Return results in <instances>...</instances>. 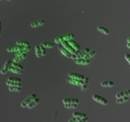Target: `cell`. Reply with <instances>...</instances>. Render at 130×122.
<instances>
[{"instance_id":"cb8c5ba5","label":"cell","mask_w":130,"mask_h":122,"mask_svg":"<svg viewBox=\"0 0 130 122\" xmlns=\"http://www.w3.org/2000/svg\"><path fill=\"white\" fill-rule=\"evenodd\" d=\"M17 45L23 46H27L30 45V43L26 40H18L17 42Z\"/></svg>"},{"instance_id":"74e56055","label":"cell","mask_w":130,"mask_h":122,"mask_svg":"<svg viewBox=\"0 0 130 122\" xmlns=\"http://www.w3.org/2000/svg\"><path fill=\"white\" fill-rule=\"evenodd\" d=\"M114 85V83L112 81H108V87H113Z\"/></svg>"},{"instance_id":"44dd1931","label":"cell","mask_w":130,"mask_h":122,"mask_svg":"<svg viewBox=\"0 0 130 122\" xmlns=\"http://www.w3.org/2000/svg\"><path fill=\"white\" fill-rule=\"evenodd\" d=\"M89 81V79L87 77H85V79L84 80V84L81 85V89L83 91H84L87 89V86H88V83Z\"/></svg>"},{"instance_id":"9c48e42d","label":"cell","mask_w":130,"mask_h":122,"mask_svg":"<svg viewBox=\"0 0 130 122\" xmlns=\"http://www.w3.org/2000/svg\"><path fill=\"white\" fill-rule=\"evenodd\" d=\"M24 46L21 45H16L14 46H9L7 48V51L8 52H17V51H19L20 50L23 48Z\"/></svg>"},{"instance_id":"d590c367","label":"cell","mask_w":130,"mask_h":122,"mask_svg":"<svg viewBox=\"0 0 130 122\" xmlns=\"http://www.w3.org/2000/svg\"><path fill=\"white\" fill-rule=\"evenodd\" d=\"M124 95H125V96L130 97V89H129V90H125V91L124 92Z\"/></svg>"},{"instance_id":"4dcf8cb0","label":"cell","mask_w":130,"mask_h":122,"mask_svg":"<svg viewBox=\"0 0 130 122\" xmlns=\"http://www.w3.org/2000/svg\"><path fill=\"white\" fill-rule=\"evenodd\" d=\"M64 40H63L62 36H61V37H56V38H55V39H54L55 43H61Z\"/></svg>"},{"instance_id":"f6af8a7d","label":"cell","mask_w":130,"mask_h":122,"mask_svg":"<svg viewBox=\"0 0 130 122\" xmlns=\"http://www.w3.org/2000/svg\"><path fill=\"white\" fill-rule=\"evenodd\" d=\"M7 1H11L12 0H7Z\"/></svg>"},{"instance_id":"8fae6325","label":"cell","mask_w":130,"mask_h":122,"mask_svg":"<svg viewBox=\"0 0 130 122\" xmlns=\"http://www.w3.org/2000/svg\"><path fill=\"white\" fill-rule=\"evenodd\" d=\"M88 121V118L85 117V118H80V117H73L69 120V122H85Z\"/></svg>"},{"instance_id":"836d02e7","label":"cell","mask_w":130,"mask_h":122,"mask_svg":"<svg viewBox=\"0 0 130 122\" xmlns=\"http://www.w3.org/2000/svg\"><path fill=\"white\" fill-rule=\"evenodd\" d=\"M125 59H126V61H127L129 63V64L130 65V54H128V53L125 54Z\"/></svg>"},{"instance_id":"60d3db41","label":"cell","mask_w":130,"mask_h":122,"mask_svg":"<svg viewBox=\"0 0 130 122\" xmlns=\"http://www.w3.org/2000/svg\"><path fill=\"white\" fill-rule=\"evenodd\" d=\"M71 59H76V55L74 53L71 54Z\"/></svg>"},{"instance_id":"83f0119b","label":"cell","mask_w":130,"mask_h":122,"mask_svg":"<svg viewBox=\"0 0 130 122\" xmlns=\"http://www.w3.org/2000/svg\"><path fill=\"white\" fill-rule=\"evenodd\" d=\"M11 66H13L15 68H18V69H21V70H23L24 69V68H23V67L22 65H20L18 63L15 62L14 61L11 62Z\"/></svg>"},{"instance_id":"d4e9b609","label":"cell","mask_w":130,"mask_h":122,"mask_svg":"<svg viewBox=\"0 0 130 122\" xmlns=\"http://www.w3.org/2000/svg\"><path fill=\"white\" fill-rule=\"evenodd\" d=\"M35 50H36V56L37 57H40L42 55V52H41L40 48V46L39 45H36V47H35Z\"/></svg>"},{"instance_id":"ac0fdd59","label":"cell","mask_w":130,"mask_h":122,"mask_svg":"<svg viewBox=\"0 0 130 122\" xmlns=\"http://www.w3.org/2000/svg\"><path fill=\"white\" fill-rule=\"evenodd\" d=\"M97 29L99 32H101V33L105 34L106 35H108L110 34V31L109 29H107V28H105V27L102 26H99L97 28Z\"/></svg>"},{"instance_id":"1f68e13d","label":"cell","mask_w":130,"mask_h":122,"mask_svg":"<svg viewBox=\"0 0 130 122\" xmlns=\"http://www.w3.org/2000/svg\"><path fill=\"white\" fill-rule=\"evenodd\" d=\"M123 96H125V95H124V92H120L117 93L116 95H115V97H116V98L117 99V98H122Z\"/></svg>"},{"instance_id":"9a60e30c","label":"cell","mask_w":130,"mask_h":122,"mask_svg":"<svg viewBox=\"0 0 130 122\" xmlns=\"http://www.w3.org/2000/svg\"><path fill=\"white\" fill-rule=\"evenodd\" d=\"M39 102H40L39 98H36L35 99H34L33 100L31 101L28 104L27 107H28V108H29V109H32V108H33L34 107L37 106V104L39 103Z\"/></svg>"},{"instance_id":"f35d334b","label":"cell","mask_w":130,"mask_h":122,"mask_svg":"<svg viewBox=\"0 0 130 122\" xmlns=\"http://www.w3.org/2000/svg\"><path fill=\"white\" fill-rule=\"evenodd\" d=\"M90 51H91V50H90L89 48H85V49H84V50H83V51H84V52L85 53V54H88L89 53Z\"/></svg>"},{"instance_id":"e0dca14e","label":"cell","mask_w":130,"mask_h":122,"mask_svg":"<svg viewBox=\"0 0 130 122\" xmlns=\"http://www.w3.org/2000/svg\"><path fill=\"white\" fill-rule=\"evenodd\" d=\"M45 23V20H40L35 21V22L31 23V27H32V28H37V27L43 25Z\"/></svg>"},{"instance_id":"6da1fadb","label":"cell","mask_w":130,"mask_h":122,"mask_svg":"<svg viewBox=\"0 0 130 122\" xmlns=\"http://www.w3.org/2000/svg\"><path fill=\"white\" fill-rule=\"evenodd\" d=\"M92 98H93V100H95V101L98 102V103H101V104H104V105H106L108 103L107 99H106L104 97H101V96H99L97 94H94L92 96Z\"/></svg>"},{"instance_id":"ee69618b","label":"cell","mask_w":130,"mask_h":122,"mask_svg":"<svg viewBox=\"0 0 130 122\" xmlns=\"http://www.w3.org/2000/svg\"><path fill=\"white\" fill-rule=\"evenodd\" d=\"M127 43H130V37L127 39Z\"/></svg>"},{"instance_id":"bcb514c9","label":"cell","mask_w":130,"mask_h":122,"mask_svg":"<svg viewBox=\"0 0 130 122\" xmlns=\"http://www.w3.org/2000/svg\"></svg>"},{"instance_id":"b9f144b4","label":"cell","mask_w":130,"mask_h":122,"mask_svg":"<svg viewBox=\"0 0 130 122\" xmlns=\"http://www.w3.org/2000/svg\"><path fill=\"white\" fill-rule=\"evenodd\" d=\"M1 35V22L0 21V36Z\"/></svg>"},{"instance_id":"603a6c76","label":"cell","mask_w":130,"mask_h":122,"mask_svg":"<svg viewBox=\"0 0 130 122\" xmlns=\"http://www.w3.org/2000/svg\"><path fill=\"white\" fill-rule=\"evenodd\" d=\"M73 116L75 117H80V118H85L87 117V115L85 113H81L79 112H74L73 113Z\"/></svg>"},{"instance_id":"8992f818","label":"cell","mask_w":130,"mask_h":122,"mask_svg":"<svg viewBox=\"0 0 130 122\" xmlns=\"http://www.w3.org/2000/svg\"><path fill=\"white\" fill-rule=\"evenodd\" d=\"M61 45L64 48H65L71 54H73L75 52L76 50L71 47L69 43V42H68V41H63L61 43Z\"/></svg>"},{"instance_id":"f1b7e54d","label":"cell","mask_w":130,"mask_h":122,"mask_svg":"<svg viewBox=\"0 0 130 122\" xmlns=\"http://www.w3.org/2000/svg\"><path fill=\"white\" fill-rule=\"evenodd\" d=\"M8 81L15 82V83H22V79L18 78H14V77H9L8 78Z\"/></svg>"},{"instance_id":"d6986e66","label":"cell","mask_w":130,"mask_h":122,"mask_svg":"<svg viewBox=\"0 0 130 122\" xmlns=\"http://www.w3.org/2000/svg\"><path fill=\"white\" fill-rule=\"evenodd\" d=\"M62 39L64 41H69L70 40L73 39L75 37V35L73 34H67L62 36Z\"/></svg>"},{"instance_id":"2e32d148","label":"cell","mask_w":130,"mask_h":122,"mask_svg":"<svg viewBox=\"0 0 130 122\" xmlns=\"http://www.w3.org/2000/svg\"><path fill=\"white\" fill-rule=\"evenodd\" d=\"M9 71L13 73L18 74V75H22V74H23V73H24L23 70H21V69H18V68L14 67L11 66V65H10V67H9Z\"/></svg>"},{"instance_id":"30bf717a","label":"cell","mask_w":130,"mask_h":122,"mask_svg":"<svg viewBox=\"0 0 130 122\" xmlns=\"http://www.w3.org/2000/svg\"><path fill=\"white\" fill-rule=\"evenodd\" d=\"M91 61L89 59H85L84 58L76 59L75 63L78 65H88L90 64Z\"/></svg>"},{"instance_id":"ffe728a7","label":"cell","mask_w":130,"mask_h":122,"mask_svg":"<svg viewBox=\"0 0 130 122\" xmlns=\"http://www.w3.org/2000/svg\"><path fill=\"white\" fill-rule=\"evenodd\" d=\"M6 85L8 86H17V87H22V83H15V82L10 81H7L6 83Z\"/></svg>"},{"instance_id":"ba28073f","label":"cell","mask_w":130,"mask_h":122,"mask_svg":"<svg viewBox=\"0 0 130 122\" xmlns=\"http://www.w3.org/2000/svg\"><path fill=\"white\" fill-rule=\"evenodd\" d=\"M68 76L70 78H74V79H81V80H84L85 79V76L83 75H80V74L76 73H70L68 75Z\"/></svg>"},{"instance_id":"3957f363","label":"cell","mask_w":130,"mask_h":122,"mask_svg":"<svg viewBox=\"0 0 130 122\" xmlns=\"http://www.w3.org/2000/svg\"><path fill=\"white\" fill-rule=\"evenodd\" d=\"M36 98H37V95H36V94H34V93H32V94L30 95L28 98H26L24 100H23V101L22 102L21 106H22V107H26L27 106H28V104H29L31 101H32Z\"/></svg>"},{"instance_id":"4316f807","label":"cell","mask_w":130,"mask_h":122,"mask_svg":"<svg viewBox=\"0 0 130 122\" xmlns=\"http://www.w3.org/2000/svg\"><path fill=\"white\" fill-rule=\"evenodd\" d=\"M64 107L66 108L69 109H74L78 107V104H75V103H69V104H64Z\"/></svg>"},{"instance_id":"7402d4cb","label":"cell","mask_w":130,"mask_h":122,"mask_svg":"<svg viewBox=\"0 0 130 122\" xmlns=\"http://www.w3.org/2000/svg\"><path fill=\"white\" fill-rule=\"evenodd\" d=\"M42 46H43L45 48H51L54 47V43H51V42H42L41 43Z\"/></svg>"},{"instance_id":"52a82bcc","label":"cell","mask_w":130,"mask_h":122,"mask_svg":"<svg viewBox=\"0 0 130 122\" xmlns=\"http://www.w3.org/2000/svg\"><path fill=\"white\" fill-rule=\"evenodd\" d=\"M31 47L30 46V45L27 46H24V47L22 48L21 50H20L19 51L15 52V56H19V55H20V54H22L26 53H28V51H30V50H31Z\"/></svg>"},{"instance_id":"e575fe53","label":"cell","mask_w":130,"mask_h":122,"mask_svg":"<svg viewBox=\"0 0 130 122\" xmlns=\"http://www.w3.org/2000/svg\"><path fill=\"white\" fill-rule=\"evenodd\" d=\"M101 85L103 87H108V81H104L101 82Z\"/></svg>"},{"instance_id":"484cf974","label":"cell","mask_w":130,"mask_h":122,"mask_svg":"<svg viewBox=\"0 0 130 122\" xmlns=\"http://www.w3.org/2000/svg\"><path fill=\"white\" fill-rule=\"evenodd\" d=\"M9 90L10 92H20L22 91V87L17 86H9Z\"/></svg>"},{"instance_id":"7a4b0ae2","label":"cell","mask_w":130,"mask_h":122,"mask_svg":"<svg viewBox=\"0 0 130 122\" xmlns=\"http://www.w3.org/2000/svg\"><path fill=\"white\" fill-rule=\"evenodd\" d=\"M66 81L68 83H70V84H73V85H81V86L83 84H84V80H81V79H74V78H70L68 76L67 78Z\"/></svg>"},{"instance_id":"f546056e","label":"cell","mask_w":130,"mask_h":122,"mask_svg":"<svg viewBox=\"0 0 130 122\" xmlns=\"http://www.w3.org/2000/svg\"><path fill=\"white\" fill-rule=\"evenodd\" d=\"M40 50H41V52H42V55L43 56H45L46 54V50H45V48L43 46H42V45H40Z\"/></svg>"},{"instance_id":"7bdbcfd3","label":"cell","mask_w":130,"mask_h":122,"mask_svg":"<svg viewBox=\"0 0 130 122\" xmlns=\"http://www.w3.org/2000/svg\"><path fill=\"white\" fill-rule=\"evenodd\" d=\"M126 46H127L128 48H130V43H127V44H126Z\"/></svg>"},{"instance_id":"7c38bea8","label":"cell","mask_w":130,"mask_h":122,"mask_svg":"<svg viewBox=\"0 0 130 122\" xmlns=\"http://www.w3.org/2000/svg\"><path fill=\"white\" fill-rule=\"evenodd\" d=\"M79 101L76 98H64L63 99V103L69 104V103H75V104H79Z\"/></svg>"},{"instance_id":"277c9868","label":"cell","mask_w":130,"mask_h":122,"mask_svg":"<svg viewBox=\"0 0 130 122\" xmlns=\"http://www.w3.org/2000/svg\"><path fill=\"white\" fill-rule=\"evenodd\" d=\"M58 49H59V51H61V53L64 56L68 57V58H71V54L65 48H64L62 45H59L58 46Z\"/></svg>"},{"instance_id":"8d00e7d4","label":"cell","mask_w":130,"mask_h":122,"mask_svg":"<svg viewBox=\"0 0 130 122\" xmlns=\"http://www.w3.org/2000/svg\"><path fill=\"white\" fill-rule=\"evenodd\" d=\"M124 100L123 99V98H117V103H119V104H121V103H124Z\"/></svg>"},{"instance_id":"ab89813d","label":"cell","mask_w":130,"mask_h":122,"mask_svg":"<svg viewBox=\"0 0 130 122\" xmlns=\"http://www.w3.org/2000/svg\"><path fill=\"white\" fill-rule=\"evenodd\" d=\"M124 101H127L129 99V97H127V96H123V97H122Z\"/></svg>"},{"instance_id":"5b68a950","label":"cell","mask_w":130,"mask_h":122,"mask_svg":"<svg viewBox=\"0 0 130 122\" xmlns=\"http://www.w3.org/2000/svg\"><path fill=\"white\" fill-rule=\"evenodd\" d=\"M11 62H12L10 60H8V61H7L6 62L5 64H4L3 67L2 68L1 71H0V72H1V73L2 75H5V74H6L7 73H8V71H9V67H10V65H11Z\"/></svg>"},{"instance_id":"5bb4252c","label":"cell","mask_w":130,"mask_h":122,"mask_svg":"<svg viewBox=\"0 0 130 122\" xmlns=\"http://www.w3.org/2000/svg\"><path fill=\"white\" fill-rule=\"evenodd\" d=\"M26 57H27L26 53L22 54L19 55V56H15V57L14 58V59H13V61L15 62L19 63L20 62H22L23 60H24Z\"/></svg>"},{"instance_id":"4fadbf2b","label":"cell","mask_w":130,"mask_h":122,"mask_svg":"<svg viewBox=\"0 0 130 122\" xmlns=\"http://www.w3.org/2000/svg\"><path fill=\"white\" fill-rule=\"evenodd\" d=\"M68 42H69V44L70 45V46H71L73 49H75V50H80L81 46H79V45L76 42L73 40V39L70 40L68 41Z\"/></svg>"},{"instance_id":"d6a6232c","label":"cell","mask_w":130,"mask_h":122,"mask_svg":"<svg viewBox=\"0 0 130 122\" xmlns=\"http://www.w3.org/2000/svg\"><path fill=\"white\" fill-rule=\"evenodd\" d=\"M95 54H96L95 51H94V50H91L87 54H88L89 58H91V57H93V56L95 55Z\"/></svg>"}]
</instances>
